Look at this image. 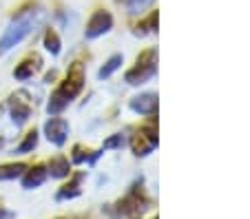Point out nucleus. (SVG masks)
I'll return each instance as SVG.
<instances>
[{"instance_id":"nucleus-7","label":"nucleus","mask_w":250,"mask_h":219,"mask_svg":"<svg viewBox=\"0 0 250 219\" xmlns=\"http://www.w3.org/2000/svg\"><path fill=\"white\" fill-rule=\"evenodd\" d=\"M24 93H18V96H14L11 100H14V106H11V119H14L16 126H22L24 122L29 119V115H31V104H29L27 100H22Z\"/></svg>"},{"instance_id":"nucleus-20","label":"nucleus","mask_w":250,"mask_h":219,"mask_svg":"<svg viewBox=\"0 0 250 219\" xmlns=\"http://www.w3.org/2000/svg\"><path fill=\"white\" fill-rule=\"evenodd\" d=\"M11 217H14V215H11L9 210H2V208H0V219H11Z\"/></svg>"},{"instance_id":"nucleus-16","label":"nucleus","mask_w":250,"mask_h":219,"mask_svg":"<svg viewBox=\"0 0 250 219\" xmlns=\"http://www.w3.org/2000/svg\"><path fill=\"white\" fill-rule=\"evenodd\" d=\"M44 47H47V51L53 53V56L60 53V38H58V34L56 31H51V29L44 34Z\"/></svg>"},{"instance_id":"nucleus-2","label":"nucleus","mask_w":250,"mask_h":219,"mask_svg":"<svg viewBox=\"0 0 250 219\" xmlns=\"http://www.w3.org/2000/svg\"><path fill=\"white\" fill-rule=\"evenodd\" d=\"M38 16L40 11H29V14H22L14 20V22L7 27L5 36L0 38V53L9 51L11 47L20 44L24 38H27L31 31H36V24H38Z\"/></svg>"},{"instance_id":"nucleus-8","label":"nucleus","mask_w":250,"mask_h":219,"mask_svg":"<svg viewBox=\"0 0 250 219\" xmlns=\"http://www.w3.org/2000/svg\"><path fill=\"white\" fill-rule=\"evenodd\" d=\"M131 109L135 111V113H142V115L155 113L157 111V93H142V96L133 98Z\"/></svg>"},{"instance_id":"nucleus-5","label":"nucleus","mask_w":250,"mask_h":219,"mask_svg":"<svg viewBox=\"0 0 250 219\" xmlns=\"http://www.w3.org/2000/svg\"><path fill=\"white\" fill-rule=\"evenodd\" d=\"M111 27H113V16H111L109 11H104V9L95 11V14L91 16L89 24H86V38L89 40L98 38V36L106 34Z\"/></svg>"},{"instance_id":"nucleus-10","label":"nucleus","mask_w":250,"mask_h":219,"mask_svg":"<svg viewBox=\"0 0 250 219\" xmlns=\"http://www.w3.org/2000/svg\"><path fill=\"white\" fill-rule=\"evenodd\" d=\"M40 64H42V60H40L38 56H33V58H27V60H22L16 67V71H14V76H16V80H29V78H33V73L40 69Z\"/></svg>"},{"instance_id":"nucleus-12","label":"nucleus","mask_w":250,"mask_h":219,"mask_svg":"<svg viewBox=\"0 0 250 219\" xmlns=\"http://www.w3.org/2000/svg\"><path fill=\"white\" fill-rule=\"evenodd\" d=\"M24 171H27L24 164H5V166H0V179H16Z\"/></svg>"},{"instance_id":"nucleus-9","label":"nucleus","mask_w":250,"mask_h":219,"mask_svg":"<svg viewBox=\"0 0 250 219\" xmlns=\"http://www.w3.org/2000/svg\"><path fill=\"white\" fill-rule=\"evenodd\" d=\"M47 179V168L44 166H33L22 173V188H38L42 181Z\"/></svg>"},{"instance_id":"nucleus-1","label":"nucleus","mask_w":250,"mask_h":219,"mask_svg":"<svg viewBox=\"0 0 250 219\" xmlns=\"http://www.w3.org/2000/svg\"><path fill=\"white\" fill-rule=\"evenodd\" d=\"M82 86H84V69H82L80 62H73L71 69H69V73H66V80L58 86V91L51 96V100H49L47 111L51 115L60 113L64 106H69V102L73 100V98H78V93L82 91Z\"/></svg>"},{"instance_id":"nucleus-3","label":"nucleus","mask_w":250,"mask_h":219,"mask_svg":"<svg viewBox=\"0 0 250 219\" xmlns=\"http://www.w3.org/2000/svg\"><path fill=\"white\" fill-rule=\"evenodd\" d=\"M155 56H157L155 49H148V51H144L140 58H137V64L131 69V71H126L128 84H142V82L151 80V78L155 76V71H157Z\"/></svg>"},{"instance_id":"nucleus-18","label":"nucleus","mask_w":250,"mask_h":219,"mask_svg":"<svg viewBox=\"0 0 250 219\" xmlns=\"http://www.w3.org/2000/svg\"><path fill=\"white\" fill-rule=\"evenodd\" d=\"M122 144H124V138H122V133H118L104 142V151H106V148H118V146H122Z\"/></svg>"},{"instance_id":"nucleus-11","label":"nucleus","mask_w":250,"mask_h":219,"mask_svg":"<svg viewBox=\"0 0 250 219\" xmlns=\"http://www.w3.org/2000/svg\"><path fill=\"white\" fill-rule=\"evenodd\" d=\"M49 173H51V177H58V179H62V177L69 175V159L66 158H56L51 159V164H49Z\"/></svg>"},{"instance_id":"nucleus-6","label":"nucleus","mask_w":250,"mask_h":219,"mask_svg":"<svg viewBox=\"0 0 250 219\" xmlns=\"http://www.w3.org/2000/svg\"><path fill=\"white\" fill-rule=\"evenodd\" d=\"M44 133H47L49 142L56 144V146H62L66 142V135H69V124L62 118H51L44 124Z\"/></svg>"},{"instance_id":"nucleus-4","label":"nucleus","mask_w":250,"mask_h":219,"mask_svg":"<svg viewBox=\"0 0 250 219\" xmlns=\"http://www.w3.org/2000/svg\"><path fill=\"white\" fill-rule=\"evenodd\" d=\"M155 146H157V129L155 126H144V129L137 131L131 139V148L135 155H148Z\"/></svg>"},{"instance_id":"nucleus-14","label":"nucleus","mask_w":250,"mask_h":219,"mask_svg":"<svg viewBox=\"0 0 250 219\" xmlns=\"http://www.w3.org/2000/svg\"><path fill=\"white\" fill-rule=\"evenodd\" d=\"M80 179H82V175H78L76 179L71 181V184L62 186V191L58 193V199H71V197H78V195H80V188H78Z\"/></svg>"},{"instance_id":"nucleus-13","label":"nucleus","mask_w":250,"mask_h":219,"mask_svg":"<svg viewBox=\"0 0 250 219\" xmlns=\"http://www.w3.org/2000/svg\"><path fill=\"white\" fill-rule=\"evenodd\" d=\"M120 64H122V56H120V53H118V56H111L109 60H106V64L100 69L98 76L102 78V80H104V78H111V76H113V73L120 69Z\"/></svg>"},{"instance_id":"nucleus-21","label":"nucleus","mask_w":250,"mask_h":219,"mask_svg":"<svg viewBox=\"0 0 250 219\" xmlns=\"http://www.w3.org/2000/svg\"><path fill=\"white\" fill-rule=\"evenodd\" d=\"M2 142H5V139H2V138H0V146H2Z\"/></svg>"},{"instance_id":"nucleus-19","label":"nucleus","mask_w":250,"mask_h":219,"mask_svg":"<svg viewBox=\"0 0 250 219\" xmlns=\"http://www.w3.org/2000/svg\"><path fill=\"white\" fill-rule=\"evenodd\" d=\"M151 2H153V0H133L128 9H131V14H140V11L144 9V7H148Z\"/></svg>"},{"instance_id":"nucleus-17","label":"nucleus","mask_w":250,"mask_h":219,"mask_svg":"<svg viewBox=\"0 0 250 219\" xmlns=\"http://www.w3.org/2000/svg\"><path fill=\"white\" fill-rule=\"evenodd\" d=\"M100 158V153H95V155H89V151H82V146H76L73 148V162L76 164H82V162H95V159Z\"/></svg>"},{"instance_id":"nucleus-15","label":"nucleus","mask_w":250,"mask_h":219,"mask_svg":"<svg viewBox=\"0 0 250 219\" xmlns=\"http://www.w3.org/2000/svg\"><path fill=\"white\" fill-rule=\"evenodd\" d=\"M36 146H38V133H36V131H29V133H27V138L22 139V144H20V146L16 148V153H20V155H24V153H31Z\"/></svg>"}]
</instances>
